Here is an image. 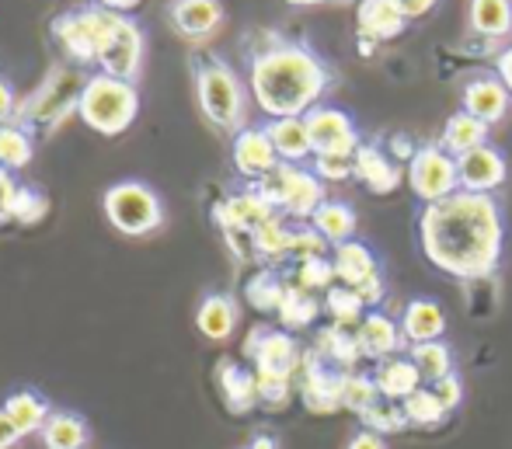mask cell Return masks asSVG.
Listing matches in <instances>:
<instances>
[{
    "instance_id": "cell-1",
    "label": "cell",
    "mask_w": 512,
    "mask_h": 449,
    "mask_svg": "<svg viewBox=\"0 0 512 449\" xmlns=\"http://www.w3.org/2000/svg\"><path fill=\"white\" fill-rule=\"evenodd\" d=\"M422 251L439 272L457 279H488L499 269L502 241V209L492 195L453 192L450 199H439L422 209L418 220Z\"/></svg>"
},
{
    "instance_id": "cell-2",
    "label": "cell",
    "mask_w": 512,
    "mask_h": 449,
    "mask_svg": "<svg viewBox=\"0 0 512 449\" xmlns=\"http://www.w3.org/2000/svg\"><path fill=\"white\" fill-rule=\"evenodd\" d=\"M251 94L272 119H304L328 91V67L297 42H272L251 60Z\"/></svg>"
},
{
    "instance_id": "cell-3",
    "label": "cell",
    "mask_w": 512,
    "mask_h": 449,
    "mask_svg": "<svg viewBox=\"0 0 512 449\" xmlns=\"http://www.w3.org/2000/svg\"><path fill=\"white\" fill-rule=\"evenodd\" d=\"M196 74L199 108L216 129L223 133H241L244 129V88L237 74L216 56H196L192 63Z\"/></svg>"
},
{
    "instance_id": "cell-4",
    "label": "cell",
    "mask_w": 512,
    "mask_h": 449,
    "mask_svg": "<svg viewBox=\"0 0 512 449\" xmlns=\"http://www.w3.org/2000/svg\"><path fill=\"white\" fill-rule=\"evenodd\" d=\"M136 112H140V94H136L133 81H119V77L108 74L88 77V88H84L81 105H77V115L102 136L126 133L133 126Z\"/></svg>"
},
{
    "instance_id": "cell-5",
    "label": "cell",
    "mask_w": 512,
    "mask_h": 449,
    "mask_svg": "<svg viewBox=\"0 0 512 449\" xmlns=\"http://www.w3.org/2000/svg\"><path fill=\"white\" fill-rule=\"evenodd\" d=\"M122 14L108 11V7H81V11H67L53 21V35L63 46V53L81 67V63H98L102 49L108 46V39L119 28Z\"/></svg>"
},
{
    "instance_id": "cell-6",
    "label": "cell",
    "mask_w": 512,
    "mask_h": 449,
    "mask_svg": "<svg viewBox=\"0 0 512 449\" xmlns=\"http://www.w3.org/2000/svg\"><path fill=\"white\" fill-rule=\"evenodd\" d=\"M255 192L269 202L272 209H283L293 220H310L324 206V181L314 171L300 164H279L272 175L255 181Z\"/></svg>"
},
{
    "instance_id": "cell-7",
    "label": "cell",
    "mask_w": 512,
    "mask_h": 449,
    "mask_svg": "<svg viewBox=\"0 0 512 449\" xmlns=\"http://www.w3.org/2000/svg\"><path fill=\"white\" fill-rule=\"evenodd\" d=\"M105 216L119 234L143 237L161 227L164 209L150 185H143V181H115L105 192Z\"/></svg>"
},
{
    "instance_id": "cell-8",
    "label": "cell",
    "mask_w": 512,
    "mask_h": 449,
    "mask_svg": "<svg viewBox=\"0 0 512 449\" xmlns=\"http://www.w3.org/2000/svg\"><path fill=\"white\" fill-rule=\"evenodd\" d=\"M84 88H88V77H84L81 70L60 67L18 108V119H25L28 126H39V129H56L70 112H77Z\"/></svg>"
},
{
    "instance_id": "cell-9",
    "label": "cell",
    "mask_w": 512,
    "mask_h": 449,
    "mask_svg": "<svg viewBox=\"0 0 512 449\" xmlns=\"http://www.w3.org/2000/svg\"><path fill=\"white\" fill-rule=\"evenodd\" d=\"M408 185L425 206H432L439 199H450L453 192H460L457 157L446 154L439 143L418 147L415 157L408 161Z\"/></svg>"
},
{
    "instance_id": "cell-10",
    "label": "cell",
    "mask_w": 512,
    "mask_h": 449,
    "mask_svg": "<svg viewBox=\"0 0 512 449\" xmlns=\"http://www.w3.org/2000/svg\"><path fill=\"white\" fill-rule=\"evenodd\" d=\"M307 133H310V147L314 154H342V157H356V150L363 147L356 133V122L342 112V108H328L317 105L304 115Z\"/></svg>"
},
{
    "instance_id": "cell-11",
    "label": "cell",
    "mask_w": 512,
    "mask_h": 449,
    "mask_svg": "<svg viewBox=\"0 0 512 449\" xmlns=\"http://www.w3.org/2000/svg\"><path fill=\"white\" fill-rule=\"evenodd\" d=\"M140 63H143V32L136 28V21H129L122 14L119 28L115 35L108 39V46L98 56V67L108 77H119V81H133L140 74Z\"/></svg>"
},
{
    "instance_id": "cell-12",
    "label": "cell",
    "mask_w": 512,
    "mask_h": 449,
    "mask_svg": "<svg viewBox=\"0 0 512 449\" xmlns=\"http://www.w3.org/2000/svg\"><path fill=\"white\" fill-rule=\"evenodd\" d=\"M457 175H460V188H464V192L492 195L495 188L506 181L509 164L499 150L485 143V147L467 150L464 157H457Z\"/></svg>"
},
{
    "instance_id": "cell-13",
    "label": "cell",
    "mask_w": 512,
    "mask_h": 449,
    "mask_svg": "<svg viewBox=\"0 0 512 449\" xmlns=\"http://www.w3.org/2000/svg\"><path fill=\"white\" fill-rule=\"evenodd\" d=\"M168 21L182 39L203 42L223 25L220 0H168Z\"/></svg>"
},
{
    "instance_id": "cell-14",
    "label": "cell",
    "mask_w": 512,
    "mask_h": 449,
    "mask_svg": "<svg viewBox=\"0 0 512 449\" xmlns=\"http://www.w3.org/2000/svg\"><path fill=\"white\" fill-rule=\"evenodd\" d=\"M279 164L283 161H279L276 147H272L265 129L244 126L241 133H234V168L241 171L244 178L262 181L265 175H272Z\"/></svg>"
},
{
    "instance_id": "cell-15",
    "label": "cell",
    "mask_w": 512,
    "mask_h": 449,
    "mask_svg": "<svg viewBox=\"0 0 512 449\" xmlns=\"http://www.w3.org/2000/svg\"><path fill=\"white\" fill-rule=\"evenodd\" d=\"M356 342H359V352L363 359H391L401 352L405 345V335H401V324H394L387 314L380 310H370L363 321L356 324Z\"/></svg>"
},
{
    "instance_id": "cell-16",
    "label": "cell",
    "mask_w": 512,
    "mask_h": 449,
    "mask_svg": "<svg viewBox=\"0 0 512 449\" xmlns=\"http://www.w3.org/2000/svg\"><path fill=\"white\" fill-rule=\"evenodd\" d=\"M304 404L310 411H338L342 408V373L324 369V362L317 359V352H310L304 359Z\"/></svg>"
},
{
    "instance_id": "cell-17",
    "label": "cell",
    "mask_w": 512,
    "mask_h": 449,
    "mask_svg": "<svg viewBox=\"0 0 512 449\" xmlns=\"http://www.w3.org/2000/svg\"><path fill=\"white\" fill-rule=\"evenodd\" d=\"M509 108V88L502 84V77H474L464 88V112L481 119L485 126L502 122Z\"/></svg>"
},
{
    "instance_id": "cell-18",
    "label": "cell",
    "mask_w": 512,
    "mask_h": 449,
    "mask_svg": "<svg viewBox=\"0 0 512 449\" xmlns=\"http://www.w3.org/2000/svg\"><path fill=\"white\" fill-rule=\"evenodd\" d=\"M446 331V310L439 307L436 300H411L401 314V335H405L408 345H422V342H443Z\"/></svg>"
},
{
    "instance_id": "cell-19",
    "label": "cell",
    "mask_w": 512,
    "mask_h": 449,
    "mask_svg": "<svg viewBox=\"0 0 512 449\" xmlns=\"http://www.w3.org/2000/svg\"><path fill=\"white\" fill-rule=\"evenodd\" d=\"M405 14H401L398 0H359L356 28L366 42H387L405 28Z\"/></svg>"
},
{
    "instance_id": "cell-20",
    "label": "cell",
    "mask_w": 512,
    "mask_h": 449,
    "mask_svg": "<svg viewBox=\"0 0 512 449\" xmlns=\"http://www.w3.org/2000/svg\"><path fill=\"white\" fill-rule=\"evenodd\" d=\"M373 383H377L380 397H391V401H408L418 387H425L422 376H418L415 362L408 356H391L377 362V373H373Z\"/></svg>"
},
{
    "instance_id": "cell-21",
    "label": "cell",
    "mask_w": 512,
    "mask_h": 449,
    "mask_svg": "<svg viewBox=\"0 0 512 449\" xmlns=\"http://www.w3.org/2000/svg\"><path fill=\"white\" fill-rule=\"evenodd\" d=\"M356 178L363 181L370 192L387 195V192H394V188H398L401 171H398V164H394L380 147H373V143H363V147L356 150Z\"/></svg>"
},
{
    "instance_id": "cell-22",
    "label": "cell",
    "mask_w": 512,
    "mask_h": 449,
    "mask_svg": "<svg viewBox=\"0 0 512 449\" xmlns=\"http://www.w3.org/2000/svg\"><path fill=\"white\" fill-rule=\"evenodd\" d=\"M216 216H220L223 227H237V230H248V234H255L262 223H269L272 216H276V209H272L269 202H265L262 195L251 188V192L230 195Z\"/></svg>"
},
{
    "instance_id": "cell-23",
    "label": "cell",
    "mask_w": 512,
    "mask_h": 449,
    "mask_svg": "<svg viewBox=\"0 0 512 449\" xmlns=\"http://www.w3.org/2000/svg\"><path fill=\"white\" fill-rule=\"evenodd\" d=\"M331 265H335V275L342 286H363L366 279H373V275H380V262L377 255H373L370 248H366L363 241H345L335 248V258H331Z\"/></svg>"
},
{
    "instance_id": "cell-24",
    "label": "cell",
    "mask_w": 512,
    "mask_h": 449,
    "mask_svg": "<svg viewBox=\"0 0 512 449\" xmlns=\"http://www.w3.org/2000/svg\"><path fill=\"white\" fill-rule=\"evenodd\" d=\"M196 328L209 342H227L237 328V303L227 293H209L196 310Z\"/></svg>"
},
{
    "instance_id": "cell-25",
    "label": "cell",
    "mask_w": 512,
    "mask_h": 449,
    "mask_svg": "<svg viewBox=\"0 0 512 449\" xmlns=\"http://www.w3.org/2000/svg\"><path fill=\"white\" fill-rule=\"evenodd\" d=\"M265 133H269L272 147H276V154L283 164H300L314 154L304 119H272L269 126H265Z\"/></svg>"
},
{
    "instance_id": "cell-26",
    "label": "cell",
    "mask_w": 512,
    "mask_h": 449,
    "mask_svg": "<svg viewBox=\"0 0 512 449\" xmlns=\"http://www.w3.org/2000/svg\"><path fill=\"white\" fill-rule=\"evenodd\" d=\"M485 143H488V126L467 112L450 115L443 126V136H439V147L453 157H464L467 150H478V147H485Z\"/></svg>"
},
{
    "instance_id": "cell-27",
    "label": "cell",
    "mask_w": 512,
    "mask_h": 449,
    "mask_svg": "<svg viewBox=\"0 0 512 449\" xmlns=\"http://www.w3.org/2000/svg\"><path fill=\"white\" fill-rule=\"evenodd\" d=\"M314 230L324 237L328 244H345V241H356V209L349 202H335V199H324V206L310 216Z\"/></svg>"
},
{
    "instance_id": "cell-28",
    "label": "cell",
    "mask_w": 512,
    "mask_h": 449,
    "mask_svg": "<svg viewBox=\"0 0 512 449\" xmlns=\"http://www.w3.org/2000/svg\"><path fill=\"white\" fill-rule=\"evenodd\" d=\"M220 387H223V397H227L230 411H251L262 394H258V373L251 369L237 366V362H220Z\"/></svg>"
},
{
    "instance_id": "cell-29",
    "label": "cell",
    "mask_w": 512,
    "mask_h": 449,
    "mask_svg": "<svg viewBox=\"0 0 512 449\" xmlns=\"http://www.w3.org/2000/svg\"><path fill=\"white\" fill-rule=\"evenodd\" d=\"M317 359L321 362H331V366H342V369H352L363 352H359V342H356V328H342V324H331L317 335Z\"/></svg>"
},
{
    "instance_id": "cell-30",
    "label": "cell",
    "mask_w": 512,
    "mask_h": 449,
    "mask_svg": "<svg viewBox=\"0 0 512 449\" xmlns=\"http://www.w3.org/2000/svg\"><path fill=\"white\" fill-rule=\"evenodd\" d=\"M4 415L11 418L21 436H32V432H42V425H46L49 404L35 390H18V394H11L4 401Z\"/></svg>"
},
{
    "instance_id": "cell-31",
    "label": "cell",
    "mask_w": 512,
    "mask_h": 449,
    "mask_svg": "<svg viewBox=\"0 0 512 449\" xmlns=\"http://www.w3.org/2000/svg\"><path fill=\"white\" fill-rule=\"evenodd\" d=\"M46 449H88V425L70 411H53L42 425Z\"/></svg>"
},
{
    "instance_id": "cell-32",
    "label": "cell",
    "mask_w": 512,
    "mask_h": 449,
    "mask_svg": "<svg viewBox=\"0 0 512 449\" xmlns=\"http://www.w3.org/2000/svg\"><path fill=\"white\" fill-rule=\"evenodd\" d=\"M471 28L488 39L512 32V0H471Z\"/></svg>"
},
{
    "instance_id": "cell-33",
    "label": "cell",
    "mask_w": 512,
    "mask_h": 449,
    "mask_svg": "<svg viewBox=\"0 0 512 449\" xmlns=\"http://www.w3.org/2000/svg\"><path fill=\"white\" fill-rule=\"evenodd\" d=\"M408 359L415 362L422 383H439L443 376L453 373V352L446 342H422L408 345Z\"/></svg>"
},
{
    "instance_id": "cell-34",
    "label": "cell",
    "mask_w": 512,
    "mask_h": 449,
    "mask_svg": "<svg viewBox=\"0 0 512 449\" xmlns=\"http://www.w3.org/2000/svg\"><path fill=\"white\" fill-rule=\"evenodd\" d=\"M359 418H363V429L380 432V436H384V432H401L411 425L405 401H391V397H377V401H373Z\"/></svg>"
},
{
    "instance_id": "cell-35",
    "label": "cell",
    "mask_w": 512,
    "mask_h": 449,
    "mask_svg": "<svg viewBox=\"0 0 512 449\" xmlns=\"http://www.w3.org/2000/svg\"><path fill=\"white\" fill-rule=\"evenodd\" d=\"M324 307H328V314L335 317V324H342V328H356V324L366 317V310H370L363 303V296H359L352 286H342V282L328 289Z\"/></svg>"
},
{
    "instance_id": "cell-36",
    "label": "cell",
    "mask_w": 512,
    "mask_h": 449,
    "mask_svg": "<svg viewBox=\"0 0 512 449\" xmlns=\"http://www.w3.org/2000/svg\"><path fill=\"white\" fill-rule=\"evenodd\" d=\"M32 161V136L21 126H0V168L4 171H18Z\"/></svg>"
},
{
    "instance_id": "cell-37",
    "label": "cell",
    "mask_w": 512,
    "mask_h": 449,
    "mask_svg": "<svg viewBox=\"0 0 512 449\" xmlns=\"http://www.w3.org/2000/svg\"><path fill=\"white\" fill-rule=\"evenodd\" d=\"M286 289H290V286H286L279 275L258 272L255 279L248 282V303L262 310V314H272V310L279 314V307H283V300H286Z\"/></svg>"
},
{
    "instance_id": "cell-38",
    "label": "cell",
    "mask_w": 512,
    "mask_h": 449,
    "mask_svg": "<svg viewBox=\"0 0 512 449\" xmlns=\"http://www.w3.org/2000/svg\"><path fill=\"white\" fill-rule=\"evenodd\" d=\"M317 310L321 307H317L314 293H307V289H300V286H290L286 289L283 307H279V317H283L286 328H307V324L317 317Z\"/></svg>"
},
{
    "instance_id": "cell-39",
    "label": "cell",
    "mask_w": 512,
    "mask_h": 449,
    "mask_svg": "<svg viewBox=\"0 0 512 449\" xmlns=\"http://www.w3.org/2000/svg\"><path fill=\"white\" fill-rule=\"evenodd\" d=\"M290 241H293V230L283 223V216H272L269 223H262V227L255 230V251L265 258H283L290 255Z\"/></svg>"
},
{
    "instance_id": "cell-40",
    "label": "cell",
    "mask_w": 512,
    "mask_h": 449,
    "mask_svg": "<svg viewBox=\"0 0 512 449\" xmlns=\"http://www.w3.org/2000/svg\"><path fill=\"white\" fill-rule=\"evenodd\" d=\"M405 411H408V422L411 425H439L450 411L443 408V401L436 397V390L425 383V387H418L415 394L405 401Z\"/></svg>"
},
{
    "instance_id": "cell-41",
    "label": "cell",
    "mask_w": 512,
    "mask_h": 449,
    "mask_svg": "<svg viewBox=\"0 0 512 449\" xmlns=\"http://www.w3.org/2000/svg\"><path fill=\"white\" fill-rule=\"evenodd\" d=\"M380 397L377 383H373V376H363V373H342V408L356 411V415H363L366 408H370L373 401Z\"/></svg>"
},
{
    "instance_id": "cell-42",
    "label": "cell",
    "mask_w": 512,
    "mask_h": 449,
    "mask_svg": "<svg viewBox=\"0 0 512 449\" xmlns=\"http://www.w3.org/2000/svg\"><path fill=\"white\" fill-rule=\"evenodd\" d=\"M46 213H49V199H46V195H42L39 188H32V185H18V192H14V202H11V220L32 227V223H39Z\"/></svg>"
},
{
    "instance_id": "cell-43",
    "label": "cell",
    "mask_w": 512,
    "mask_h": 449,
    "mask_svg": "<svg viewBox=\"0 0 512 449\" xmlns=\"http://www.w3.org/2000/svg\"><path fill=\"white\" fill-rule=\"evenodd\" d=\"M335 265L328 262V258H310V262H300L297 265V282L293 286L307 289V293H317V289H324L328 293L331 286H335Z\"/></svg>"
},
{
    "instance_id": "cell-44",
    "label": "cell",
    "mask_w": 512,
    "mask_h": 449,
    "mask_svg": "<svg viewBox=\"0 0 512 449\" xmlns=\"http://www.w3.org/2000/svg\"><path fill=\"white\" fill-rule=\"evenodd\" d=\"M314 175L321 181H349V178H356V157L314 154Z\"/></svg>"
},
{
    "instance_id": "cell-45",
    "label": "cell",
    "mask_w": 512,
    "mask_h": 449,
    "mask_svg": "<svg viewBox=\"0 0 512 449\" xmlns=\"http://www.w3.org/2000/svg\"><path fill=\"white\" fill-rule=\"evenodd\" d=\"M324 248H328V241H324V237L317 234L314 227L293 230L290 258H297V262H310V258H324Z\"/></svg>"
},
{
    "instance_id": "cell-46",
    "label": "cell",
    "mask_w": 512,
    "mask_h": 449,
    "mask_svg": "<svg viewBox=\"0 0 512 449\" xmlns=\"http://www.w3.org/2000/svg\"><path fill=\"white\" fill-rule=\"evenodd\" d=\"M429 387L436 390V397L443 401V408H446V411L460 408V401H464V383H460V376H457V373L443 376V380H439V383H429Z\"/></svg>"
},
{
    "instance_id": "cell-47",
    "label": "cell",
    "mask_w": 512,
    "mask_h": 449,
    "mask_svg": "<svg viewBox=\"0 0 512 449\" xmlns=\"http://www.w3.org/2000/svg\"><path fill=\"white\" fill-rule=\"evenodd\" d=\"M14 112H18V98H14V88L0 77V126H7V122L14 119Z\"/></svg>"
},
{
    "instance_id": "cell-48",
    "label": "cell",
    "mask_w": 512,
    "mask_h": 449,
    "mask_svg": "<svg viewBox=\"0 0 512 449\" xmlns=\"http://www.w3.org/2000/svg\"><path fill=\"white\" fill-rule=\"evenodd\" d=\"M345 449H387V443H384V436H380V432L359 429L356 436L349 439V446H345Z\"/></svg>"
},
{
    "instance_id": "cell-49",
    "label": "cell",
    "mask_w": 512,
    "mask_h": 449,
    "mask_svg": "<svg viewBox=\"0 0 512 449\" xmlns=\"http://www.w3.org/2000/svg\"><path fill=\"white\" fill-rule=\"evenodd\" d=\"M14 192H18V185L11 181V175H7L4 168H0V216H11V202H14Z\"/></svg>"
},
{
    "instance_id": "cell-50",
    "label": "cell",
    "mask_w": 512,
    "mask_h": 449,
    "mask_svg": "<svg viewBox=\"0 0 512 449\" xmlns=\"http://www.w3.org/2000/svg\"><path fill=\"white\" fill-rule=\"evenodd\" d=\"M439 0H398V7H401V14L411 21V18H425V14L436 7Z\"/></svg>"
},
{
    "instance_id": "cell-51",
    "label": "cell",
    "mask_w": 512,
    "mask_h": 449,
    "mask_svg": "<svg viewBox=\"0 0 512 449\" xmlns=\"http://www.w3.org/2000/svg\"><path fill=\"white\" fill-rule=\"evenodd\" d=\"M18 439H21V432L14 429V422L4 415V408H0V449H11Z\"/></svg>"
},
{
    "instance_id": "cell-52",
    "label": "cell",
    "mask_w": 512,
    "mask_h": 449,
    "mask_svg": "<svg viewBox=\"0 0 512 449\" xmlns=\"http://www.w3.org/2000/svg\"><path fill=\"white\" fill-rule=\"evenodd\" d=\"M499 77H502V84L509 88V94H512V46L499 56Z\"/></svg>"
},
{
    "instance_id": "cell-53",
    "label": "cell",
    "mask_w": 512,
    "mask_h": 449,
    "mask_svg": "<svg viewBox=\"0 0 512 449\" xmlns=\"http://www.w3.org/2000/svg\"><path fill=\"white\" fill-rule=\"evenodd\" d=\"M102 7H108V11H115V14H122V11H129V7H136L140 0H98Z\"/></svg>"
},
{
    "instance_id": "cell-54",
    "label": "cell",
    "mask_w": 512,
    "mask_h": 449,
    "mask_svg": "<svg viewBox=\"0 0 512 449\" xmlns=\"http://www.w3.org/2000/svg\"><path fill=\"white\" fill-rule=\"evenodd\" d=\"M251 449H279V443H276V436H255Z\"/></svg>"
},
{
    "instance_id": "cell-55",
    "label": "cell",
    "mask_w": 512,
    "mask_h": 449,
    "mask_svg": "<svg viewBox=\"0 0 512 449\" xmlns=\"http://www.w3.org/2000/svg\"><path fill=\"white\" fill-rule=\"evenodd\" d=\"M290 4H300V7H310V4H328V0H290Z\"/></svg>"
},
{
    "instance_id": "cell-56",
    "label": "cell",
    "mask_w": 512,
    "mask_h": 449,
    "mask_svg": "<svg viewBox=\"0 0 512 449\" xmlns=\"http://www.w3.org/2000/svg\"><path fill=\"white\" fill-rule=\"evenodd\" d=\"M244 449H251V446H244Z\"/></svg>"
}]
</instances>
